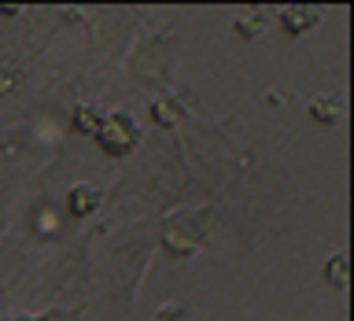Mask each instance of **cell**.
I'll return each instance as SVG.
<instances>
[{
    "label": "cell",
    "mask_w": 354,
    "mask_h": 321,
    "mask_svg": "<svg viewBox=\"0 0 354 321\" xmlns=\"http://www.w3.org/2000/svg\"><path fill=\"white\" fill-rule=\"evenodd\" d=\"M159 251L155 240V218H140V221H126L107 237V244L100 248V255L93 259V281L100 273V288L111 306L115 321H133L137 310V295L140 284L148 277V266Z\"/></svg>",
    "instance_id": "6da1fadb"
},
{
    "label": "cell",
    "mask_w": 354,
    "mask_h": 321,
    "mask_svg": "<svg viewBox=\"0 0 354 321\" xmlns=\"http://www.w3.org/2000/svg\"><path fill=\"white\" fill-rule=\"evenodd\" d=\"M93 251H88V237L63 240L55 244L52 255L41 262L37 292L48 306L63 310H85L88 295H93Z\"/></svg>",
    "instance_id": "7a4b0ae2"
},
{
    "label": "cell",
    "mask_w": 354,
    "mask_h": 321,
    "mask_svg": "<svg viewBox=\"0 0 354 321\" xmlns=\"http://www.w3.org/2000/svg\"><path fill=\"white\" fill-rule=\"evenodd\" d=\"M218 229V207L214 203H199V207H181L170 214L155 218V240L159 251L170 255L174 262H188L210 244Z\"/></svg>",
    "instance_id": "3957f363"
},
{
    "label": "cell",
    "mask_w": 354,
    "mask_h": 321,
    "mask_svg": "<svg viewBox=\"0 0 354 321\" xmlns=\"http://www.w3.org/2000/svg\"><path fill=\"white\" fill-rule=\"evenodd\" d=\"M174 59H177V37L174 33H137V41L126 52V71L137 85L151 89L155 96H162L170 89V74H174Z\"/></svg>",
    "instance_id": "277c9868"
},
{
    "label": "cell",
    "mask_w": 354,
    "mask_h": 321,
    "mask_svg": "<svg viewBox=\"0 0 354 321\" xmlns=\"http://www.w3.org/2000/svg\"><path fill=\"white\" fill-rule=\"evenodd\" d=\"M88 19V55L100 63V66H115L126 59L129 44L137 41V22L140 15L129 8H104V11H93Z\"/></svg>",
    "instance_id": "5b68a950"
},
{
    "label": "cell",
    "mask_w": 354,
    "mask_h": 321,
    "mask_svg": "<svg viewBox=\"0 0 354 321\" xmlns=\"http://www.w3.org/2000/svg\"><path fill=\"white\" fill-rule=\"evenodd\" d=\"M93 140L107 159H129V155L140 148V126L129 111H107V115L100 118V129H96Z\"/></svg>",
    "instance_id": "8992f818"
},
{
    "label": "cell",
    "mask_w": 354,
    "mask_h": 321,
    "mask_svg": "<svg viewBox=\"0 0 354 321\" xmlns=\"http://www.w3.org/2000/svg\"><path fill=\"white\" fill-rule=\"evenodd\" d=\"M59 207H63V218L88 221V218H96L100 210H104V188H100V185H88V181L71 185Z\"/></svg>",
    "instance_id": "52a82bcc"
},
{
    "label": "cell",
    "mask_w": 354,
    "mask_h": 321,
    "mask_svg": "<svg viewBox=\"0 0 354 321\" xmlns=\"http://www.w3.org/2000/svg\"><path fill=\"white\" fill-rule=\"evenodd\" d=\"M321 22H325V8L317 4H288L277 11V26H281L284 37H306V33H314Z\"/></svg>",
    "instance_id": "ba28073f"
},
{
    "label": "cell",
    "mask_w": 354,
    "mask_h": 321,
    "mask_svg": "<svg viewBox=\"0 0 354 321\" xmlns=\"http://www.w3.org/2000/svg\"><path fill=\"white\" fill-rule=\"evenodd\" d=\"M30 232H33V240H41V244H63V232H66L63 207L41 199L37 210H30Z\"/></svg>",
    "instance_id": "9c48e42d"
},
{
    "label": "cell",
    "mask_w": 354,
    "mask_h": 321,
    "mask_svg": "<svg viewBox=\"0 0 354 321\" xmlns=\"http://www.w3.org/2000/svg\"><path fill=\"white\" fill-rule=\"evenodd\" d=\"M148 115H151V122L159 129H177L181 118H185V107H181V100H177L174 93H162V96H151Z\"/></svg>",
    "instance_id": "30bf717a"
},
{
    "label": "cell",
    "mask_w": 354,
    "mask_h": 321,
    "mask_svg": "<svg viewBox=\"0 0 354 321\" xmlns=\"http://www.w3.org/2000/svg\"><path fill=\"white\" fill-rule=\"evenodd\" d=\"M321 281H325L328 292H347L351 288V259H347V251L328 255L325 266H321Z\"/></svg>",
    "instance_id": "8fae6325"
},
{
    "label": "cell",
    "mask_w": 354,
    "mask_h": 321,
    "mask_svg": "<svg viewBox=\"0 0 354 321\" xmlns=\"http://www.w3.org/2000/svg\"><path fill=\"white\" fill-rule=\"evenodd\" d=\"M100 111L96 107H88V104H77L71 111V133L74 137H96V129H100Z\"/></svg>",
    "instance_id": "7c38bea8"
},
{
    "label": "cell",
    "mask_w": 354,
    "mask_h": 321,
    "mask_svg": "<svg viewBox=\"0 0 354 321\" xmlns=\"http://www.w3.org/2000/svg\"><path fill=\"white\" fill-rule=\"evenodd\" d=\"M232 30H236L240 41H254V37H259V33L266 30V15H262L259 8H248V11H240V15H236Z\"/></svg>",
    "instance_id": "4fadbf2b"
},
{
    "label": "cell",
    "mask_w": 354,
    "mask_h": 321,
    "mask_svg": "<svg viewBox=\"0 0 354 321\" xmlns=\"http://www.w3.org/2000/svg\"><path fill=\"white\" fill-rule=\"evenodd\" d=\"M306 111H310V118H314L317 126H336V122H339L336 100H325V96H321V100H314V104H310Z\"/></svg>",
    "instance_id": "5bb4252c"
},
{
    "label": "cell",
    "mask_w": 354,
    "mask_h": 321,
    "mask_svg": "<svg viewBox=\"0 0 354 321\" xmlns=\"http://www.w3.org/2000/svg\"><path fill=\"white\" fill-rule=\"evenodd\" d=\"M26 321H82V310L44 306V310H37V314H26Z\"/></svg>",
    "instance_id": "9a60e30c"
},
{
    "label": "cell",
    "mask_w": 354,
    "mask_h": 321,
    "mask_svg": "<svg viewBox=\"0 0 354 321\" xmlns=\"http://www.w3.org/2000/svg\"><path fill=\"white\" fill-rule=\"evenodd\" d=\"M151 321H192V310L185 303H162V306H155Z\"/></svg>",
    "instance_id": "2e32d148"
},
{
    "label": "cell",
    "mask_w": 354,
    "mask_h": 321,
    "mask_svg": "<svg viewBox=\"0 0 354 321\" xmlns=\"http://www.w3.org/2000/svg\"><path fill=\"white\" fill-rule=\"evenodd\" d=\"M11 203V181H8V166L0 163V207Z\"/></svg>",
    "instance_id": "e0dca14e"
},
{
    "label": "cell",
    "mask_w": 354,
    "mask_h": 321,
    "mask_svg": "<svg viewBox=\"0 0 354 321\" xmlns=\"http://www.w3.org/2000/svg\"><path fill=\"white\" fill-rule=\"evenodd\" d=\"M8 207H0V244H4V232H8Z\"/></svg>",
    "instance_id": "ac0fdd59"
},
{
    "label": "cell",
    "mask_w": 354,
    "mask_h": 321,
    "mask_svg": "<svg viewBox=\"0 0 354 321\" xmlns=\"http://www.w3.org/2000/svg\"><path fill=\"white\" fill-rule=\"evenodd\" d=\"M0 321H26V314H4Z\"/></svg>",
    "instance_id": "d6986e66"
},
{
    "label": "cell",
    "mask_w": 354,
    "mask_h": 321,
    "mask_svg": "<svg viewBox=\"0 0 354 321\" xmlns=\"http://www.w3.org/2000/svg\"><path fill=\"white\" fill-rule=\"evenodd\" d=\"M4 303H8V295H4V292H0V318H4Z\"/></svg>",
    "instance_id": "ffe728a7"
}]
</instances>
